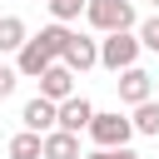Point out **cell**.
<instances>
[{
	"instance_id": "obj_8",
	"label": "cell",
	"mask_w": 159,
	"mask_h": 159,
	"mask_svg": "<svg viewBox=\"0 0 159 159\" xmlns=\"http://www.w3.org/2000/svg\"><path fill=\"white\" fill-rule=\"evenodd\" d=\"M40 159H80V134H70V129H45L40 134Z\"/></svg>"
},
{
	"instance_id": "obj_3",
	"label": "cell",
	"mask_w": 159,
	"mask_h": 159,
	"mask_svg": "<svg viewBox=\"0 0 159 159\" xmlns=\"http://www.w3.org/2000/svg\"><path fill=\"white\" fill-rule=\"evenodd\" d=\"M84 134H89V139H94L99 149H119V144H129L134 124H129V119H124L119 109H114V114H99V109H94V119L84 124Z\"/></svg>"
},
{
	"instance_id": "obj_13",
	"label": "cell",
	"mask_w": 159,
	"mask_h": 159,
	"mask_svg": "<svg viewBox=\"0 0 159 159\" xmlns=\"http://www.w3.org/2000/svg\"><path fill=\"white\" fill-rule=\"evenodd\" d=\"M10 159H40V134L35 129H20L10 139Z\"/></svg>"
},
{
	"instance_id": "obj_15",
	"label": "cell",
	"mask_w": 159,
	"mask_h": 159,
	"mask_svg": "<svg viewBox=\"0 0 159 159\" xmlns=\"http://www.w3.org/2000/svg\"><path fill=\"white\" fill-rule=\"evenodd\" d=\"M134 35H139V45H144V50H154V55H159V15H149Z\"/></svg>"
},
{
	"instance_id": "obj_1",
	"label": "cell",
	"mask_w": 159,
	"mask_h": 159,
	"mask_svg": "<svg viewBox=\"0 0 159 159\" xmlns=\"http://www.w3.org/2000/svg\"><path fill=\"white\" fill-rule=\"evenodd\" d=\"M84 20L109 35V30H134L139 15H134V0H84Z\"/></svg>"
},
{
	"instance_id": "obj_18",
	"label": "cell",
	"mask_w": 159,
	"mask_h": 159,
	"mask_svg": "<svg viewBox=\"0 0 159 159\" xmlns=\"http://www.w3.org/2000/svg\"><path fill=\"white\" fill-rule=\"evenodd\" d=\"M80 159H114V149H94V154H80Z\"/></svg>"
},
{
	"instance_id": "obj_10",
	"label": "cell",
	"mask_w": 159,
	"mask_h": 159,
	"mask_svg": "<svg viewBox=\"0 0 159 159\" xmlns=\"http://www.w3.org/2000/svg\"><path fill=\"white\" fill-rule=\"evenodd\" d=\"M20 124L25 129H35V134H45V129H55V99H45V94H35L25 109H20Z\"/></svg>"
},
{
	"instance_id": "obj_6",
	"label": "cell",
	"mask_w": 159,
	"mask_h": 159,
	"mask_svg": "<svg viewBox=\"0 0 159 159\" xmlns=\"http://www.w3.org/2000/svg\"><path fill=\"white\" fill-rule=\"evenodd\" d=\"M60 60H65L75 75H84V70H94V65H99V45H94V40H84V35H70V40H65V50H60Z\"/></svg>"
},
{
	"instance_id": "obj_5",
	"label": "cell",
	"mask_w": 159,
	"mask_h": 159,
	"mask_svg": "<svg viewBox=\"0 0 159 159\" xmlns=\"http://www.w3.org/2000/svg\"><path fill=\"white\" fill-rule=\"evenodd\" d=\"M89 119H94V104H89L84 94H65V99L55 104V124H60V129H70V134H80Z\"/></svg>"
},
{
	"instance_id": "obj_11",
	"label": "cell",
	"mask_w": 159,
	"mask_h": 159,
	"mask_svg": "<svg viewBox=\"0 0 159 159\" xmlns=\"http://www.w3.org/2000/svg\"><path fill=\"white\" fill-rule=\"evenodd\" d=\"M129 124H134V134H149V139H159V99H154V94H149V99H139Z\"/></svg>"
},
{
	"instance_id": "obj_7",
	"label": "cell",
	"mask_w": 159,
	"mask_h": 159,
	"mask_svg": "<svg viewBox=\"0 0 159 159\" xmlns=\"http://www.w3.org/2000/svg\"><path fill=\"white\" fill-rule=\"evenodd\" d=\"M149 94H154V75L139 70V65H124V70H119V99H124V104H139V99H149Z\"/></svg>"
},
{
	"instance_id": "obj_9",
	"label": "cell",
	"mask_w": 159,
	"mask_h": 159,
	"mask_svg": "<svg viewBox=\"0 0 159 159\" xmlns=\"http://www.w3.org/2000/svg\"><path fill=\"white\" fill-rule=\"evenodd\" d=\"M50 60H55V55H50V50H45V45H40L35 35H25V45L15 50V70H20L25 80H40V70H45Z\"/></svg>"
},
{
	"instance_id": "obj_14",
	"label": "cell",
	"mask_w": 159,
	"mask_h": 159,
	"mask_svg": "<svg viewBox=\"0 0 159 159\" xmlns=\"http://www.w3.org/2000/svg\"><path fill=\"white\" fill-rule=\"evenodd\" d=\"M35 40H40V45H45V50H50V55L60 60V50H65V40H70V30H65V20H55V25H45V30L35 35Z\"/></svg>"
},
{
	"instance_id": "obj_19",
	"label": "cell",
	"mask_w": 159,
	"mask_h": 159,
	"mask_svg": "<svg viewBox=\"0 0 159 159\" xmlns=\"http://www.w3.org/2000/svg\"><path fill=\"white\" fill-rule=\"evenodd\" d=\"M154 89H159V75H154Z\"/></svg>"
},
{
	"instance_id": "obj_16",
	"label": "cell",
	"mask_w": 159,
	"mask_h": 159,
	"mask_svg": "<svg viewBox=\"0 0 159 159\" xmlns=\"http://www.w3.org/2000/svg\"><path fill=\"white\" fill-rule=\"evenodd\" d=\"M45 5H50V15H55V20H75V15L84 10V0H45Z\"/></svg>"
},
{
	"instance_id": "obj_4",
	"label": "cell",
	"mask_w": 159,
	"mask_h": 159,
	"mask_svg": "<svg viewBox=\"0 0 159 159\" xmlns=\"http://www.w3.org/2000/svg\"><path fill=\"white\" fill-rule=\"evenodd\" d=\"M40 94L55 99V104H60L65 94H75V70H70L65 60H50V65L40 70Z\"/></svg>"
},
{
	"instance_id": "obj_20",
	"label": "cell",
	"mask_w": 159,
	"mask_h": 159,
	"mask_svg": "<svg viewBox=\"0 0 159 159\" xmlns=\"http://www.w3.org/2000/svg\"><path fill=\"white\" fill-rule=\"evenodd\" d=\"M149 5H159V0H149Z\"/></svg>"
},
{
	"instance_id": "obj_17",
	"label": "cell",
	"mask_w": 159,
	"mask_h": 159,
	"mask_svg": "<svg viewBox=\"0 0 159 159\" xmlns=\"http://www.w3.org/2000/svg\"><path fill=\"white\" fill-rule=\"evenodd\" d=\"M15 80H20V70H15V65H0V99L15 94Z\"/></svg>"
},
{
	"instance_id": "obj_12",
	"label": "cell",
	"mask_w": 159,
	"mask_h": 159,
	"mask_svg": "<svg viewBox=\"0 0 159 159\" xmlns=\"http://www.w3.org/2000/svg\"><path fill=\"white\" fill-rule=\"evenodd\" d=\"M25 45V20L20 15H0V55H15Z\"/></svg>"
},
{
	"instance_id": "obj_2",
	"label": "cell",
	"mask_w": 159,
	"mask_h": 159,
	"mask_svg": "<svg viewBox=\"0 0 159 159\" xmlns=\"http://www.w3.org/2000/svg\"><path fill=\"white\" fill-rule=\"evenodd\" d=\"M139 50H144V45H139L134 30H109V35L99 40V65L119 75L124 65H139Z\"/></svg>"
}]
</instances>
